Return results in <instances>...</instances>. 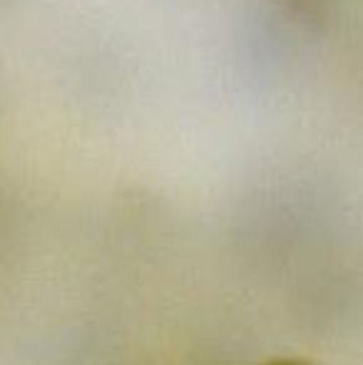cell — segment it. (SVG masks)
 Instances as JSON below:
<instances>
[{"mask_svg":"<svg viewBox=\"0 0 363 365\" xmlns=\"http://www.w3.org/2000/svg\"><path fill=\"white\" fill-rule=\"evenodd\" d=\"M276 365H301V363H276Z\"/></svg>","mask_w":363,"mask_h":365,"instance_id":"cell-1","label":"cell"}]
</instances>
